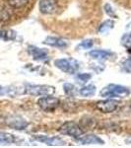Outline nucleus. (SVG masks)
I'll list each match as a JSON object with an SVG mask.
<instances>
[{
    "label": "nucleus",
    "mask_w": 131,
    "mask_h": 148,
    "mask_svg": "<svg viewBox=\"0 0 131 148\" xmlns=\"http://www.w3.org/2000/svg\"><path fill=\"white\" fill-rule=\"evenodd\" d=\"M26 93L32 96H47L52 95L55 92V88L49 85H32L29 84L25 87Z\"/></svg>",
    "instance_id": "nucleus-4"
},
{
    "label": "nucleus",
    "mask_w": 131,
    "mask_h": 148,
    "mask_svg": "<svg viewBox=\"0 0 131 148\" xmlns=\"http://www.w3.org/2000/svg\"><path fill=\"white\" fill-rule=\"evenodd\" d=\"M113 27H114V21H113V20H106V21H104V22L102 24V25H100L99 32L101 33V34H104V33L109 32L111 29H113Z\"/></svg>",
    "instance_id": "nucleus-19"
},
{
    "label": "nucleus",
    "mask_w": 131,
    "mask_h": 148,
    "mask_svg": "<svg viewBox=\"0 0 131 148\" xmlns=\"http://www.w3.org/2000/svg\"><path fill=\"white\" fill-rule=\"evenodd\" d=\"M28 49L35 60H44L47 57V51H44V49H39V47L35 46H30L28 47Z\"/></svg>",
    "instance_id": "nucleus-10"
},
{
    "label": "nucleus",
    "mask_w": 131,
    "mask_h": 148,
    "mask_svg": "<svg viewBox=\"0 0 131 148\" xmlns=\"http://www.w3.org/2000/svg\"><path fill=\"white\" fill-rule=\"evenodd\" d=\"M122 67H123V70H124L125 72L131 73V57L127 58L124 62H123Z\"/></svg>",
    "instance_id": "nucleus-24"
},
{
    "label": "nucleus",
    "mask_w": 131,
    "mask_h": 148,
    "mask_svg": "<svg viewBox=\"0 0 131 148\" xmlns=\"http://www.w3.org/2000/svg\"><path fill=\"white\" fill-rule=\"evenodd\" d=\"M58 9V1L57 0H40V11L44 15H52Z\"/></svg>",
    "instance_id": "nucleus-6"
},
{
    "label": "nucleus",
    "mask_w": 131,
    "mask_h": 148,
    "mask_svg": "<svg viewBox=\"0 0 131 148\" xmlns=\"http://www.w3.org/2000/svg\"><path fill=\"white\" fill-rule=\"evenodd\" d=\"M59 132H60L61 134L68 135V136L76 138V139H79L83 135V133H84V130L80 127L79 123H76L75 121H70L64 123L63 125L60 126Z\"/></svg>",
    "instance_id": "nucleus-2"
},
{
    "label": "nucleus",
    "mask_w": 131,
    "mask_h": 148,
    "mask_svg": "<svg viewBox=\"0 0 131 148\" xmlns=\"http://www.w3.org/2000/svg\"><path fill=\"white\" fill-rule=\"evenodd\" d=\"M15 142V136L11 133L0 131V144H12Z\"/></svg>",
    "instance_id": "nucleus-16"
},
{
    "label": "nucleus",
    "mask_w": 131,
    "mask_h": 148,
    "mask_svg": "<svg viewBox=\"0 0 131 148\" xmlns=\"http://www.w3.org/2000/svg\"><path fill=\"white\" fill-rule=\"evenodd\" d=\"M96 90L97 89L94 85H87V86H84V87L81 88L80 91H79V94L83 97H90V96L95 95Z\"/></svg>",
    "instance_id": "nucleus-17"
},
{
    "label": "nucleus",
    "mask_w": 131,
    "mask_h": 148,
    "mask_svg": "<svg viewBox=\"0 0 131 148\" xmlns=\"http://www.w3.org/2000/svg\"><path fill=\"white\" fill-rule=\"evenodd\" d=\"M1 88H2V87H1V86H0V91H1Z\"/></svg>",
    "instance_id": "nucleus-27"
},
{
    "label": "nucleus",
    "mask_w": 131,
    "mask_h": 148,
    "mask_svg": "<svg viewBox=\"0 0 131 148\" xmlns=\"http://www.w3.org/2000/svg\"><path fill=\"white\" fill-rule=\"evenodd\" d=\"M117 105H118V103L116 101L111 100V99H108V100H103V101L98 102L96 104V107L100 112H102V113L111 114L117 109Z\"/></svg>",
    "instance_id": "nucleus-7"
},
{
    "label": "nucleus",
    "mask_w": 131,
    "mask_h": 148,
    "mask_svg": "<svg viewBox=\"0 0 131 148\" xmlns=\"http://www.w3.org/2000/svg\"><path fill=\"white\" fill-rule=\"evenodd\" d=\"M130 94V90L124 86H120L117 84H109L101 90L100 95L104 98H124Z\"/></svg>",
    "instance_id": "nucleus-1"
},
{
    "label": "nucleus",
    "mask_w": 131,
    "mask_h": 148,
    "mask_svg": "<svg viewBox=\"0 0 131 148\" xmlns=\"http://www.w3.org/2000/svg\"><path fill=\"white\" fill-rule=\"evenodd\" d=\"M104 10H106V14H108L109 17H111V18H116V17H117V16L115 15V12H114V10L113 9V7H111V4L106 3V5H104Z\"/></svg>",
    "instance_id": "nucleus-23"
},
{
    "label": "nucleus",
    "mask_w": 131,
    "mask_h": 148,
    "mask_svg": "<svg viewBox=\"0 0 131 148\" xmlns=\"http://www.w3.org/2000/svg\"><path fill=\"white\" fill-rule=\"evenodd\" d=\"M44 44L49 47H59V49H64V47H66L68 46L65 40L59 39V38H56V37H47L46 39L44 40Z\"/></svg>",
    "instance_id": "nucleus-12"
},
{
    "label": "nucleus",
    "mask_w": 131,
    "mask_h": 148,
    "mask_svg": "<svg viewBox=\"0 0 131 148\" xmlns=\"http://www.w3.org/2000/svg\"><path fill=\"white\" fill-rule=\"evenodd\" d=\"M79 125L83 130H94L97 125V121H95V119L91 118V116H84V118L81 119Z\"/></svg>",
    "instance_id": "nucleus-13"
},
{
    "label": "nucleus",
    "mask_w": 131,
    "mask_h": 148,
    "mask_svg": "<svg viewBox=\"0 0 131 148\" xmlns=\"http://www.w3.org/2000/svg\"><path fill=\"white\" fill-rule=\"evenodd\" d=\"M12 12L6 6H0V22H5L11 18Z\"/></svg>",
    "instance_id": "nucleus-20"
},
{
    "label": "nucleus",
    "mask_w": 131,
    "mask_h": 148,
    "mask_svg": "<svg viewBox=\"0 0 131 148\" xmlns=\"http://www.w3.org/2000/svg\"><path fill=\"white\" fill-rule=\"evenodd\" d=\"M79 142L81 144L83 145H89V144H101L103 145L104 144V141L102 138H100L99 136L95 134H88L86 136H83V137H80L79 139Z\"/></svg>",
    "instance_id": "nucleus-11"
},
{
    "label": "nucleus",
    "mask_w": 131,
    "mask_h": 148,
    "mask_svg": "<svg viewBox=\"0 0 131 148\" xmlns=\"http://www.w3.org/2000/svg\"><path fill=\"white\" fill-rule=\"evenodd\" d=\"M63 89H64L65 94L69 97H76L78 94L77 88L73 84H71V83H65V84L63 85Z\"/></svg>",
    "instance_id": "nucleus-18"
},
{
    "label": "nucleus",
    "mask_w": 131,
    "mask_h": 148,
    "mask_svg": "<svg viewBox=\"0 0 131 148\" xmlns=\"http://www.w3.org/2000/svg\"><path fill=\"white\" fill-rule=\"evenodd\" d=\"M92 78V75L89 73H80L77 75V80L80 83H86Z\"/></svg>",
    "instance_id": "nucleus-22"
},
{
    "label": "nucleus",
    "mask_w": 131,
    "mask_h": 148,
    "mask_svg": "<svg viewBox=\"0 0 131 148\" xmlns=\"http://www.w3.org/2000/svg\"><path fill=\"white\" fill-rule=\"evenodd\" d=\"M122 44L123 45H131V32L128 33V34H125L124 36L122 37Z\"/></svg>",
    "instance_id": "nucleus-25"
},
{
    "label": "nucleus",
    "mask_w": 131,
    "mask_h": 148,
    "mask_svg": "<svg viewBox=\"0 0 131 148\" xmlns=\"http://www.w3.org/2000/svg\"><path fill=\"white\" fill-rule=\"evenodd\" d=\"M34 138L37 141L42 142L44 144L48 145V146H60V145H65L66 141L63 140L62 138L57 137V136H44V135H35Z\"/></svg>",
    "instance_id": "nucleus-9"
},
{
    "label": "nucleus",
    "mask_w": 131,
    "mask_h": 148,
    "mask_svg": "<svg viewBox=\"0 0 131 148\" xmlns=\"http://www.w3.org/2000/svg\"><path fill=\"white\" fill-rule=\"evenodd\" d=\"M89 56L94 59H98V60H104V59L109 58L113 53L106 51H102V49H95L89 52Z\"/></svg>",
    "instance_id": "nucleus-14"
},
{
    "label": "nucleus",
    "mask_w": 131,
    "mask_h": 148,
    "mask_svg": "<svg viewBox=\"0 0 131 148\" xmlns=\"http://www.w3.org/2000/svg\"><path fill=\"white\" fill-rule=\"evenodd\" d=\"M59 105H60V101L58 98L52 97L51 95L44 96L38 100V106L42 111L47 112V113H51V112L55 111L59 107Z\"/></svg>",
    "instance_id": "nucleus-5"
},
{
    "label": "nucleus",
    "mask_w": 131,
    "mask_h": 148,
    "mask_svg": "<svg viewBox=\"0 0 131 148\" xmlns=\"http://www.w3.org/2000/svg\"><path fill=\"white\" fill-rule=\"evenodd\" d=\"M94 46V40H84L83 42H81L77 47V49H92V47Z\"/></svg>",
    "instance_id": "nucleus-21"
},
{
    "label": "nucleus",
    "mask_w": 131,
    "mask_h": 148,
    "mask_svg": "<svg viewBox=\"0 0 131 148\" xmlns=\"http://www.w3.org/2000/svg\"><path fill=\"white\" fill-rule=\"evenodd\" d=\"M15 31L13 30H0V40L4 42H9V40H14L16 39Z\"/></svg>",
    "instance_id": "nucleus-15"
},
{
    "label": "nucleus",
    "mask_w": 131,
    "mask_h": 148,
    "mask_svg": "<svg viewBox=\"0 0 131 148\" xmlns=\"http://www.w3.org/2000/svg\"><path fill=\"white\" fill-rule=\"evenodd\" d=\"M126 29H127V30H129V31H131V23H129L127 26H126Z\"/></svg>",
    "instance_id": "nucleus-26"
},
{
    "label": "nucleus",
    "mask_w": 131,
    "mask_h": 148,
    "mask_svg": "<svg viewBox=\"0 0 131 148\" xmlns=\"http://www.w3.org/2000/svg\"><path fill=\"white\" fill-rule=\"evenodd\" d=\"M6 125L9 127L13 128V130H23L29 125V123L26 120H24L23 118L18 116H9L6 120Z\"/></svg>",
    "instance_id": "nucleus-8"
},
{
    "label": "nucleus",
    "mask_w": 131,
    "mask_h": 148,
    "mask_svg": "<svg viewBox=\"0 0 131 148\" xmlns=\"http://www.w3.org/2000/svg\"><path fill=\"white\" fill-rule=\"evenodd\" d=\"M54 65L68 74H75L79 70V63L74 58H60L54 61Z\"/></svg>",
    "instance_id": "nucleus-3"
}]
</instances>
